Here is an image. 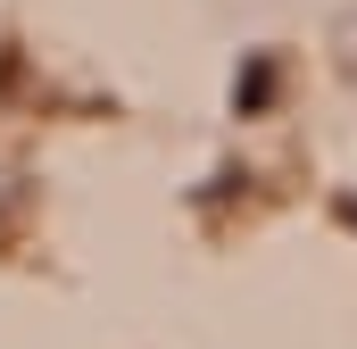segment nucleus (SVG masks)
<instances>
[{
	"mask_svg": "<svg viewBox=\"0 0 357 349\" xmlns=\"http://www.w3.org/2000/svg\"><path fill=\"white\" fill-rule=\"evenodd\" d=\"M341 225H349V233H357V191H341Z\"/></svg>",
	"mask_w": 357,
	"mask_h": 349,
	"instance_id": "2",
	"label": "nucleus"
},
{
	"mask_svg": "<svg viewBox=\"0 0 357 349\" xmlns=\"http://www.w3.org/2000/svg\"><path fill=\"white\" fill-rule=\"evenodd\" d=\"M274 84H282L274 50H250V67L233 75V108H241V117H266V108H274Z\"/></svg>",
	"mask_w": 357,
	"mask_h": 349,
	"instance_id": "1",
	"label": "nucleus"
},
{
	"mask_svg": "<svg viewBox=\"0 0 357 349\" xmlns=\"http://www.w3.org/2000/svg\"><path fill=\"white\" fill-rule=\"evenodd\" d=\"M349 59H357V25H349Z\"/></svg>",
	"mask_w": 357,
	"mask_h": 349,
	"instance_id": "3",
	"label": "nucleus"
}]
</instances>
